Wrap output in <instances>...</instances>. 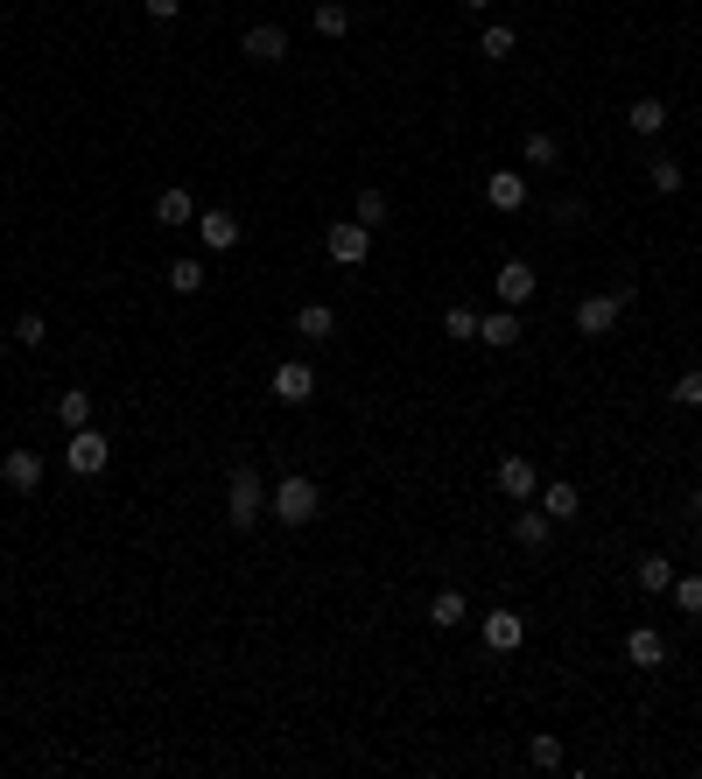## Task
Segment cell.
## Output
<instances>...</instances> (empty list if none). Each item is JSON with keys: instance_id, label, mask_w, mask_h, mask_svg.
Segmentation results:
<instances>
[{"instance_id": "19", "label": "cell", "mask_w": 702, "mask_h": 779, "mask_svg": "<svg viewBox=\"0 0 702 779\" xmlns=\"http://www.w3.org/2000/svg\"><path fill=\"white\" fill-rule=\"evenodd\" d=\"M527 766H534V772H562V766H570V744H562L556 730H534V744H527Z\"/></svg>"}, {"instance_id": "30", "label": "cell", "mask_w": 702, "mask_h": 779, "mask_svg": "<svg viewBox=\"0 0 702 779\" xmlns=\"http://www.w3.org/2000/svg\"><path fill=\"white\" fill-rule=\"evenodd\" d=\"M477 50H485V56H513V50H520V36H513L506 22H492L485 36H477Z\"/></svg>"}, {"instance_id": "14", "label": "cell", "mask_w": 702, "mask_h": 779, "mask_svg": "<svg viewBox=\"0 0 702 779\" xmlns=\"http://www.w3.org/2000/svg\"><path fill=\"white\" fill-rule=\"evenodd\" d=\"M477 344H492V352H513L520 344V309H492V317H477Z\"/></svg>"}, {"instance_id": "5", "label": "cell", "mask_w": 702, "mask_h": 779, "mask_svg": "<svg viewBox=\"0 0 702 779\" xmlns=\"http://www.w3.org/2000/svg\"><path fill=\"white\" fill-rule=\"evenodd\" d=\"M239 56L260 64V71H275L281 56H289V28H281V22H253L246 36H239Z\"/></svg>"}, {"instance_id": "32", "label": "cell", "mask_w": 702, "mask_h": 779, "mask_svg": "<svg viewBox=\"0 0 702 779\" xmlns=\"http://www.w3.org/2000/svg\"><path fill=\"white\" fill-rule=\"evenodd\" d=\"M358 225H386V190H358Z\"/></svg>"}, {"instance_id": "3", "label": "cell", "mask_w": 702, "mask_h": 779, "mask_svg": "<svg viewBox=\"0 0 702 779\" xmlns=\"http://www.w3.org/2000/svg\"><path fill=\"white\" fill-rule=\"evenodd\" d=\"M625 309H633V281H618V289H604V295H584V303H576V331L584 337H611Z\"/></svg>"}, {"instance_id": "10", "label": "cell", "mask_w": 702, "mask_h": 779, "mask_svg": "<svg viewBox=\"0 0 702 779\" xmlns=\"http://www.w3.org/2000/svg\"><path fill=\"white\" fill-rule=\"evenodd\" d=\"M477 633H485L492 653H520V639H527V618H520V611H485V618H477Z\"/></svg>"}, {"instance_id": "18", "label": "cell", "mask_w": 702, "mask_h": 779, "mask_svg": "<svg viewBox=\"0 0 702 779\" xmlns=\"http://www.w3.org/2000/svg\"><path fill=\"white\" fill-rule=\"evenodd\" d=\"M197 239H204L212 253H232V246H239V218H232V212H197Z\"/></svg>"}, {"instance_id": "7", "label": "cell", "mask_w": 702, "mask_h": 779, "mask_svg": "<svg viewBox=\"0 0 702 779\" xmlns=\"http://www.w3.org/2000/svg\"><path fill=\"white\" fill-rule=\"evenodd\" d=\"M267 386H275V400H281V408H309V400H317V372H309L303 358H281Z\"/></svg>"}, {"instance_id": "2", "label": "cell", "mask_w": 702, "mask_h": 779, "mask_svg": "<svg viewBox=\"0 0 702 779\" xmlns=\"http://www.w3.org/2000/svg\"><path fill=\"white\" fill-rule=\"evenodd\" d=\"M226 520H232L239 534H253L267 520V485H260L253 463H232V477H226Z\"/></svg>"}, {"instance_id": "23", "label": "cell", "mask_w": 702, "mask_h": 779, "mask_svg": "<svg viewBox=\"0 0 702 779\" xmlns=\"http://www.w3.org/2000/svg\"><path fill=\"white\" fill-rule=\"evenodd\" d=\"M155 218H162V225H197V197H190V190H162V197H155Z\"/></svg>"}, {"instance_id": "9", "label": "cell", "mask_w": 702, "mask_h": 779, "mask_svg": "<svg viewBox=\"0 0 702 779\" xmlns=\"http://www.w3.org/2000/svg\"><path fill=\"white\" fill-rule=\"evenodd\" d=\"M492 477H499V491H506L513 506H534V491H541V471H534V457H499V471H492Z\"/></svg>"}, {"instance_id": "26", "label": "cell", "mask_w": 702, "mask_h": 779, "mask_svg": "<svg viewBox=\"0 0 702 779\" xmlns=\"http://www.w3.org/2000/svg\"><path fill=\"white\" fill-rule=\"evenodd\" d=\"M56 422H64V429H85V422H92V394H85V386L56 394Z\"/></svg>"}, {"instance_id": "20", "label": "cell", "mask_w": 702, "mask_h": 779, "mask_svg": "<svg viewBox=\"0 0 702 779\" xmlns=\"http://www.w3.org/2000/svg\"><path fill=\"white\" fill-rule=\"evenodd\" d=\"M464 618H471L464 590H436V597H429V625H436V633H457Z\"/></svg>"}, {"instance_id": "37", "label": "cell", "mask_w": 702, "mask_h": 779, "mask_svg": "<svg viewBox=\"0 0 702 779\" xmlns=\"http://www.w3.org/2000/svg\"><path fill=\"white\" fill-rule=\"evenodd\" d=\"M464 8H471V14H485V8H492V0H464Z\"/></svg>"}, {"instance_id": "4", "label": "cell", "mask_w": 702, "mask_h": 779, "mask_svg": "<svg viewBox=\"0 0 702 779\" xmlns=\"http://www.w3.org/2000/svg\"><path fill=\"white\" fill-rule=\"evenodd\" d=\"M323 253H331L337 267H366L372 260V225H358V218L331 225V232H323Z\"/></svg>"}, {"instance_id": "21", "label": "cell", "mask_w": 702, "mask_h": 779, "mask_svg": "<svg viewBox=\"0 0 702 779\" xmlns=\"http://www.w3.org/2000/svg\"><path fill=\"white\" fill-rule=\"evenodd\" d=\"M625 127H633L639 141H653V133L667 127V106H661V99H633V113H625Z\"/></svg>"}, {"instance_id": "11", "label": "cell", "mask_w": 702, "mask_h": 779, "mask_svg": "<svg viewBox=\"0 0 702 779\" xmlns=\"http://www.w3.org/2000/svg\"><path fill=\"white\" fill-rule=\"evenodd\" d=\"M625 661H633V667H667V633H661V625H633V633H625Z\"/></svg>"}, {"instance_id": "28", "label": "cell", "mask_w": 702, "mask_h": 779, "mask_svg": "<svg viewBox=\"0 0 702 779\" xmlns=\"http://www.w3.org/2000/svg\"><path fill=\"white\" fill-rule=\"evenodd\" d=\"M667 597L681 604V618H702V576H695V569H689V576H675V590H667Z\"/></svg>"}, {"instance_id": "33", "label": "cell", "mask_w": 702, "mask_h": 779, "mask_svg": "<svg viewBox=\"0 0 702 779\" xmlns=\"http://www.w3.org/2000/svg\"><path fill=\"white\" fill-rule=\"evenodd\" d=\"M675 400H681V408H702V366H695V372H681V380H675Z\"/></svg>"}, {"instance_id": "24", "label": "cell", "mask_w": 702, "mask_h": 779, "mask_svg": "<svg viewBox=\"0 0 702 779\" xmlns=\"http://www.w3.org/2000/svg\"><path fill=\"white\" fill-rule=\"evenodd\" d=\"M647 183H653V190H661V197H675V190H681V183H689V169H681V162H675V155H653V162H647Z\"/></svg>"}, {"instance_id": "34", "label": "cell", "mask_w": 702, "mask_h": 779, "mask_svg": "<svg viewBox=\"0 0 702 779\" xmlns=\"http://www.w3.org/2000/svg\"><path fill=\"white\" fill-rule=\"evenodd\" d=\"M42 337H50V323H42V317H36V309H28V317H22V323H14V344H42Z\"/></svg>"}, {"instance_id": "27", "label": "cell", "mask_w": 702, "mask_h": 779, "mask_svg": "<svg viewBox=\"0 0 702 779\" xmlns=\"http://www.w3.org/2000/svg\"><path fill=\"white\" fill-rule=\"evenodd\" d=\"M317 36H352V8H345V0H317Z\"/></svg>"}, {"instance_id": "13", "label": "cell", "mask_w": 702, "mask_h": 779, "mask_svg": "<svg viewBox=\"0 0 702 779\" xmlns=\"http://www.w3.org/2000/svg\"><path fill=\"white\" fill-rule=\"evenodd\" d=\"M513 541L527 548V555H541V548L556 541V520H548L541 506H520V513H513Z\"/></svg>"}, {"instance_id": "38", "label": "cell", "mask_w": 702, "mask_h": 779, "mask_svg": "<svg viewBox=\"0 0 702 779\" xmlns=\"http://www.w3.org/2000/svg\"><path fill=\"white\" fill-rule=\"evenodd\" d=\"M695 119H702V106H695Z\"/></svg>"}, {"instance_id": "36", "label": "cell", "mask_w": 702, "mask_h": 779, "mask_svg": "<svg viewBox=\"0 0 702 779\" xmlns=\"http://www.w3.org/2000/svg\"><path fill=\"white\" fill-rule=\"evenodd\" d=\"M584 218H590L584 197H562V204H556V225H584Z\"/></svg>"}, {"instance_id": "22", "label": "cell", "mask_w": 702, "mask_h": 779, "mask_svg": "<svg viewBox=\"0 0 702 779\" xmlns=\"http://www.w3.org/2000/svg\"><path fill=\"white\" fill-rule=\"evenodd\" d=\"M639 590L667 597V590H675V562H667V555H639Z\"/></svg>"}, {"instance_id": "15", "label": "cell", "mask_w": 702, "mask_h": 779, "mask_svg": "<svg viewBox=\"0 0 702 779\" xmlns=\"http://www.w3.org/2000/svg\"><path fill=\"white\" fill-rule=\"evenodd\" d=\"M0 477H8V491H36L42 485V457L36 449H8V457H0Z\"/></svg>"}, {"instance_id": "25", "label": "cell", "mask_w": 702, "mask_h": 779, "mask_svg": "<svg viewBox=\"0 0 702 779\" xmlns=\"http://www.w3.org/2000/svg\"><path fill=\"white\" fill-rule=\"evenodd\" d=\"M520 155H527V169H556V162H562V141H556V133H527V141H520Z\"/></svg>"}, {"instance_id": "29", "label": "cell", "mask_w": 702, "mask_h": 779, "mask_svg": "<svg viewBox=\"0 0 702 779\" xmlns=\"http://www.w3.org/2000/svg\"><path fill=\"white\" fill-rule=\"evenodd\" d=\"M204 281H212V274H204V260H176V267H169V289H176V295H197Z\"/></svg>"}, {"instance_id": "17", "label": "cell", "mask_w": 702, "mask_h": 779, "mask_svg": "<svg viewBox=\"0 0 702 779\" xmlns=\"http://www.w3.org/2000/svg\"><path fill=\"white\" fill-rule=\"evenodd\" d=\"M295 337L331 344V337H337V309H331V303H303V309H295Z\"/></svg>"}, {"instance_id": "8", "label": "cell", "mask_w": 702, "mask_h": 779, "mask_svg": "<svg viewBox=\"0 0 702 779\" xmlns=\"http://www.w3.org/2000/svg\"><path fill=\"white\" fill-rule=\"evenodd\" d=\"M492 289H499V303H506V309H527V303H534V289H541V274H534L527 260H499Z\"/></svg>"}, {"instance_id": "16", "label": "cell", "mask_w": 702, "mask_h": 779, "mask_svg": "<svg viewBox=\"0 0 702 779\" xmlns=\"http://www.w3.org/2000/svg\"><path fill=\"white\" fill-rule=\"evenodd\" d=\"M534 506H541V513L556 520V527H562V520H576V513H584V499H576V485H570V477L541 485V491H534Z\"/></svg>"}, {"instance_id": "35", "label": "cell", "mask_w": 702, "mask_h": 779, "mask_svg": "<svg viewBox=\"0 0 702 779\" xmlns=\"http://www.w3.org/2000/svg\"><path fill=\"white\" fill-rule=\"evenodd\" d=\"M141 14H148V22H176V14H183V0H141Z\"/></svg>"}, {"instance_id": "6", "label": "cell", "mask_w": 702, "mask_h": 779, "mask_svg": "<svg viewBox=\"0 0 702 779\" xmlns=\"http://www.w3.org/2000/svg\"><path fill=\"white\" fill-rule=\"evenodd\" d=\"M64 463H71V471H78V477H99V471H106V463H113V443L99 436L92 422H85V429H71V449H64Z\"/></svg>"}, {"instance_id": "31", "label": "cell", "mask_w": 702, "mask_h": 779, "mask_svg": "<svg viewBox=\"0 0 702 779\" xmlns=\"http://www.w3.org/2000/svg\"><path fill=\"white\" fill-rule=\"evenodd\" d=\"M443 331H450V337H471V344H477V309H471V303L443 309Z\"/></svg>"}, {"instance_id": "1", "label": "cell", "mask_w": 702, "mask_h": 779, "mask_svg": "<svg viewBox=\"0 0 702 779\" xmlns=\"http://www.w3.org/2000/svg\"><path fill=\"white\" fill-rule=\"evenodd\" d=\"M267 513L281 520V527H309V520L323 513V491H317V477H303V471H289L275 491H267Z\"/></svg>"}, {"instance_id": "12", "label": "cell", "mask_w": 702, "mask_h": 779, "mask_svg": "<svg viewBox=\"0 0 702 779\" xmlns=\"http://www.w3.org/2000/svg\"><path fill=\"white\" fill-rule=\"evenodd\" d=\"M485 204L492 212H527V176L520 169H492L485 176Z\"/></svg>"}]
</instances>
